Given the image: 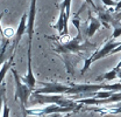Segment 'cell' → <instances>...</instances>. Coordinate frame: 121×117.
<instances>
[{
  "instance_id": "12",
  "label": "cell",
  "mask_w": 121,
  "mask_h": 117,
  "mask_svg": "<svg viewBox=\"0 0 121 117\" xmlns=\"http://www.w3.org/2000/svg\"><path fill=\"white\" fill-rule=\"evenodd\" d=\"M8 44H9V39L8 38H2V42H1V46H0V68L6 62Z\"/></svg>"
},
{
  "instance_id": "6",
  "label": "cell",
  "mask_w": 121,
  "mask_h": 117,
  "mask_svg": "<svg viewBox=\"0 0 121 117\" xmlns=\"http://www.w3.org/2000/svg\"><path fill=\"white\" fill-rule=\"evenodd\" d=\"M120 44L121 42H117V41H114V39L107 40V41H106V44L103 46V48H101V49L95 50L90 58L85 60V62H84V67H83V69H82V72H80L82 75H83V74H85V72L90 68V66L93 63V62H95V61H98V60H100V58H105V56L111 55V52H112L114 48H117Z\"/></svg>"
},
{
  "instance_id": "9",
  "label": "cell",
  "mask_w": 121,
  "mask_h": 117,
  "mask_svg": "<svg viewBox=\"0 0 121 117\" xmlns=\"http://www.w3.org/2000/svg\"><path fill=\"white\" fill-rule=\"evenodd\" d=\"M27 56H28V63H27V75L25 77H22V82L25 84H27L28 87L34 91L35 90V86H36V78L33 74V68H31V48L28 47L27 50Z\"/></svg>"
},
{
  "instance_id": "21",
  "label": "cell",
  "mask_w": 121,
  "mask_h": 117,
  "mask_svg": "<svg viewBox=\"0 0 121 117\" xmlns=\"http://www.w3.org/2000/svg\"><path fill=\"white\" fill-rule=\"evenodd\" d=\"M119 52H121V44H119L117 48H114V49L111 52V55H112V54H115V53H119Z\"/></svg>"
},
{
  "instance_id": "11",
  "label": "cell",
  "mask_w": 121,
  "mask_h": 117,
  "mask_svg": "<svg viewBox=\"0 0 121 117\" xmlns=\"http://www.w3.org/2000/svg\"><path fill=\"white\" fill-rule=\"evenodd\" d=\"M89 20H90V22H89V26H87V28H86V38L87 39H90L92 38L94 34H95V32L98 30V29L100 28L103 25H101V22H100V20L99 19H97V18H94L93 15H92V12H89Z\"/></svg>"
},
{
  "instance_id": "25",
  "label": "cell",
  "mask_w": 121,
  "mask_h": 117,
  "mask_svg": "<svg viewBox=\"0 0 121 117\" xmlns=\"http://www.w3.org/2000/svg\"><path fill=\"white\" fill-rule=\"evenodd\" d=\"M114 1H118V2H119V1H120V0H114Z\"/></svg>"
},
{
  "instance_id": "10",
  "label": "cell",
  "mask_w": 121,
  "mask_h": 117,
  "mask_svg": "<svg viewBox=\"0 0 121 117\" xmlns=\"http://www.w3.org/2000/svg\"><path fill=\"white\" fill-rule=\"evenodd\" d=\"M27 19H28V14H23L21 16V20H20V24H19V27L15 32L14 35V46H13V53L15 54V50L17 48V46L20 44L22 36L25 33H27Z\"/></svg>"
},
{
  "instance_id": "26",
  "label": "cell",
  "mask_w": 121,
  "mask_h": 117,
  "mask_svg": "<svg viewBox=\"0 0 121 117\" xmlns=\"http://www.w3.org/2000/svg\"><path fill=\"white\" fill-rule=\"evenodd\" d=\"M41 117H48V116H41Z\"/></svg>"
},
{
  "instance_id": "1",
  "label": "cell",
  "mask_w": 121,
  "mask_h": 117,
  "mask_svg": "<svg viewBox=\"0 0 121 117\" xmlns=\"http://www.w3.org/2000/svg\"><path fill=\"white\" fill-rule=\"evenodd\" d=\"M57 42L58 44H56L54 49L56 53L63 55L68 73H70L71 75H73L75 64L80 58L79 56H77V54L91 52L97 48V44L90 42L89 39L87 40L83 39L80 30H77V35L72 39H69V35L60 36V39H57Z\"/></svg>"
},
{
  "instance_id": "2",
  "label": "cell",
  "mask_w": 121,
  "mask_h": 117,
  "mask_svg": "<svg viewBox=\"0 0 121 117\" xmlns=\"http://www.w3.org/2000/svg\"><path fill=\"white\" fill-rule=\"evenodd\" d=\"M33 100L34 104H41V105H47V104H56L60 107H65V108H73L76 110L80 109V104L78 102H75L73 100L64 96L63 94H36L33 93Z\"/></svg>"
},
{
  "instance_id": "5",
  "label": "cell",
  "mask_w": 121,
  "mask_h": 117,
  "mask_svg": "<svg viewBox=\"0 0 121 117\" xmlns=\"http://www.w3.org/2000/svg\"><path fill=\"white\" fill-rule=\"evenodd\" d=\"M77 111L73 108H65V107H60L56 104H47L42 108H33V109H26L23 112V116H34V117H41V116H49L52 114H69V112H75Z\"/></svg>"
},
{
  "instance_id": "4",
  "label": "cell",
  "mask_w": 121,
  "mask_h": 117,
  "mask_svg": "<svg viewBox=\"0 0 121 117\" xmlns=\"http://www.w3.org/2000/svg\"><path fill=\"white\" fill-rule=\"evenodd\" d=\"M112 12H114V10H105L104 6H101L97 10L98 19L100 20L101 25L106 28L113 27L114 30H113L112 38L117 39L121 35V22L114 18V14H112Z\"/></svg>"
},
{
  "instance_id": "16",
  "label": "cell",
  "mask_w": 121,
  "mask_h": 117,
  "mask_svg": "<svg viewBox=\"0 0 121 117\" xmlns=\"http://www.w3.org/2000/svg\"><path fill=\"white\" fill-rule=\"evenodd\" d=\"M71 2L72 0H63L60 4V10H66V8H71Z\"/></svg>"
},
{
  "instance_id": "7",
  "label": "cell",
  "mask_w": 121,
  "mask_h": 117,
  "mask_svg": "<svg viewBox=\"0 0 121 117\" xmlns=\"http://www.w3.org/2000/svg\"><path fill=\"white\" fill-rule=\"evenodd\" d=\"M13 58H14V54H12L11 58L0 68V114H1V109L4 107V102L6 101V83L4 82V80H5L7 72L11 70V68L13 66Z\"/></svg>"
},
{
  "instance_id": "20",
  "label": "cell",
  "mask_w": 121,
  "mask_h": 117,
  "mask_svg": "<svg viewBox=\"0 0 121 117\" xmlns=\"http://www.w3.org/2000/svg\"><path fill=\"white\" fill-rule=\"evenodd\" d=\"M71 114H72V112H69V114H65V115H63V116H60V114H52V115H49L48 117H69Z\"/></svg>"
},
{
  "instance_id": "17",
  "label": "cell",
  "mask_w": 121,
  "mask_h": 117,
  "mask_svg": "<svg viewBox=\"0 0 121 117\" xmlns=\"http://www.w3.org/2000/svg\"><path fill=\"white\" fill-rule=\"evenodd\" d=\"M2 117H9V108L7 107V104H6V102H5V104H4V107H2Z\"/></svg>"
},
{
  "instance_id": "13",
  "label": "cell",
  "mask_w": 121,
  "mask_h": 117,
  "mask_svg": "<svg viewBox=\"0 0 121 117\" xmlns=\"http://www.w3.org/2000/svg\"><path fill=\"white\" fill-rule=\"evenodd\" d=\"M117 77H118V70H115V69L113 68L112 70H109V72H107V73L103 74L101 76L97 77V80H98V81H113V80H115Z\"/></svg>"
},
{
  "instance_id": "18",
  "label": "cell",
  "mask_w": 121,
  "mask_h": 117,
  "mask_svg": "<svg viewBox=\"0 0 121 117\" xmlns=\"http://www.w3.org/2000/svg\"><path fill=\"white\" fill-rule=\"evenodd\" d=\"M4 14H5V12H1V13H0V34H1V38H5V33H4V30H2V27H1V19H2Z\"/></svg>"
},
{
  "instance_id": "22",
  "label": "cell",
  "mask_w": 121,
  "mask_h": 117,
  "mask_svg": "<svg viewBox=\"0 0 121 117\" xmlns=\"http://www.w3.org/2000/svg\"><path fill=\"white\" fill-rule=\"evenodd\" d=\"M121 11V0L117 4V6H115V8H114V13H117V12H119Z\"/></svg>"
},
{
  "instance_id": "15",
  "label": "cell",
  "mask_w": 121,
  "mask_h": 117,
  "mask_svg": "<svg viewBox=\"0 0 121 117\" xmlns=\"http://www.w3.org/2000/svg\"><path fill=\"white\" fill-rule=\"evenodd\" d=\"M113 93L115 91H107V90H100V91H97L94 94V98H99V100H104V98H108L109 96L113 95Z\"/></svg>"
},
{
  "instance_id": "14",
  "label": "cell",
  "mask_w": 121,
  "mask_h": 117,
  "mask_svg": "<svg viewBox=\"0 0 121 117\" xmlns=\"http://www.w3.org/2000/svg\"><path fill=\"white\" fill-rule=\"evenodd\" d=\"M64 15H65V10H60V18H58L57 24L55 25V28L57 29L58 33H60V36L63 35V32H64V26H65V24H64Z\"/></svg>"
},
{
  "instance_id": "24",
  "label": "cell",
  "mask_w": 121,
  "mask_h": 117,
  "mask_svg": "<svg viewBox=\"0 0 121 117\" xmlns=\"http://www.w3.org/2000/svg\"><path fill=\"white\" fill-rule=\"evenodd\" d=\"M94 1V4L97 5V10L99 8V7H101L103 6V4H101V0H93Z\"/></svg>"
},
{
  "instance_id": "8",
  "label": "cell",
  "mask_w": 121,
  "mask_h": 117,
  "mask_svg": "<svg viewBox=\"0 0 121 117\" xmlns=\"http://www.w3.org/2000/svg\"><path fill=\"white\" fill-rule=\"evenodd\" d=\"M41 86L42 88L40 89H36L34 90L33 93H36V94H48V95H51V94H66L70 86H66V84H62V83H47V82H41Z\"/></svg>"
},
{
  "instance_id": "19",
  "label": "cell",
  "mask_w": 121,
  "mask_h": 117,
  "mask_svg": "<svg viewBox=\"0 0 121 117\" xmlns=\"http://www.w3.org/2000/svg\"><path fill=\"white\" fill-rule=\"evenodd\" d=\"M85 2H86V4H89L93 10H95V11H97V5L94 4V1H93V0H85Z\"/></svg>"
},
{
  "instance_id": "23",
  "label": "cell",
  "mask_w": 121,
  "mask_h": 117,
  "mask_svg": "<svg viewBox=\"0 0 121 117\" xmlns=\"http://www.w3.org/2000/svg\"><path fill=\"white\" fill-rule=\"evenodd\" d=\"M114 18H115L117 20H119V21H121V11H119V12H117V13H114Z\"/></svg>"
},
{
  "instance_id": "3",
  "label": "cell",
  "mask_w": 121,
  "mask_h": 117,
  "mask_svg": "<svg viewBox=\"0 0 121 117\" xmlns=\"http://www.w3.org/2000/svg\"><path fill=\"white\" fill-rule=\"evenodd\" d=\"M11 72L14 76V82H15V94H14V101H20L21 103V109L25 112V110L27 109V104L29 100L30 95L33 94V90L30 89L27 84H25L20 77L19 73L15 70L14 68H11Z\"/></svg>"
}]
</instances>
